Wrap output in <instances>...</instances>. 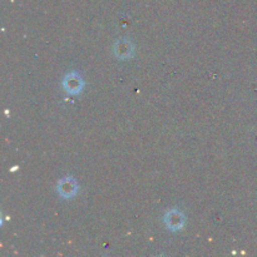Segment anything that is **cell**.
Masks as SVG:
<instances>
[{
	"label": "cell",
	"instance_id": "2",
	"mask_svg": "<svg viewBox=\"0 0 257 257\" xmlns=\"http://www.w3.org/2000/svg\"><path fill=\"white\" fill-rule=\"evenodd\" d=\"M165 223L171 231H178L185 225V216L182 212L175 208L172 211H168L165 216Z\"/></svg>",
	"mask_w": 257,
	"mask_h": 257
},
{
	"label": "cell",
	"instance_id": "3",
	"mask_svg": "<svg viewBox=\"0 0 257 257\" xmlns=\"http://www.w3.org/2000/svg\"><path fill=\"white\" fill-rule=\"evenodd\" d=\"M77 190V183H75L74 180L70 177L63 178L59 182V187H58V191H59L60 195L64 196V198H70L72 196H74Z\"/></svg>",
	"mask_w": 257,
	"mask_h": 257
},
{
	"label": "cell",
	"instance_id": "1",
	"mask_svg": "<svg viewBox=\"0 0 257 257\" xmlns=\"http://www.w3.org/2000/svg\"><path fill=\"white\" fill-rule=\"evenodd\" d=\"M83 79L77 73H70L63 80V87L69 94H79L83 89Z\"/></svg>",
	"mask_w": 257,
	"mask_h": 257
}]
</instances>
